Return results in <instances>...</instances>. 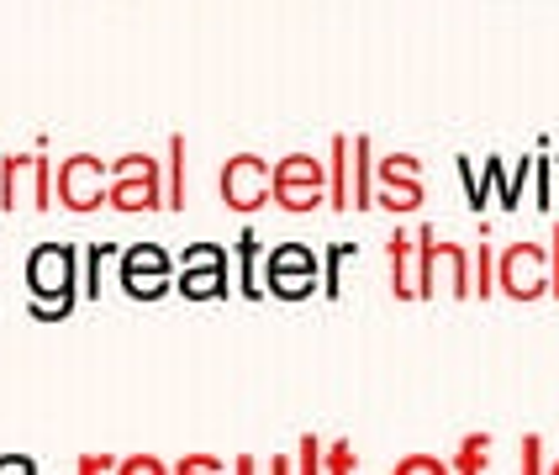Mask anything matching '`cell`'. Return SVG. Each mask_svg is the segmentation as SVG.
<instances>
[{
	"label": "cell",
	"instance_id": "obj_1",
	"mask_svg": "<svg viewBox=\"0 0 559 475\" xmlns=\"http://www.w3.org/2000/svg\"><path fill=\"white\" fill-rule=\"evenodd\" d=\"M27 312L32 322H63L85 296H80V249L74 244H37L27 253Z\"/></svg>",
	"mask_w": 559,
	"mask_h": 475
},
{
	"label": "cell",
	"instance_id": "obj_2",
	"mask_svg": "<svg viewBox=\"0 0 559 475\" xmlns=\"http://www.w3.org/2000/svg\"><path fill=\"white\" fill-rule=\"evenodd\" d=\"M0 212H53V158H48V138L37 132V143L22 154L0 158Z\"/></svg>",
	"mask_w": 559,
	"mask_h": 475
},
{
	"label": "cell",
	"instance_id": "obj_3",
	"mask_svg": "<svg viewBox=\"0 0 559 475\" xmlns=\"http://www.w3.org/2000/svg\"><path fill=\"white\" fill-rule=\"evenodd\" d=\"M175 290L190 307H222L233 296V253L222 244H186L175 253Z\"/></svg>",
	"mask_w": 559,
	"mask_h": 475
},
{
	"label": "cell",
	"instance_id": "obj_4",
	"mask_svg": "<svg viewBox=\"0 0 559 475\" xmlns=\"http://www.w3.org/2000/svg\"><path fill=\"white\" fill-rule=\"evenodd\" d=\"M328 195H333L338 212H370L374 206V149H370V138H333Z\"/></svg>",
	"mask_w": 559,
	"mask_h": 475
},
{
	"label": "cell",
	"instance_id": "obj_5",
	"mask_svg": "<svg viewBox=\"0 0 559 475\" xmlns=\"http://www.w3.org/2000/svg\"><path fill=\"white\" fill-rule=\"evenodd\" d=\"M111 212L138 217V212H164V164L158 154H122L111 158V195H106Z\"/></svg>",
	"mask_w": 559,
	"mask_h": 475
},
{
	"label": "cell",
	"instance_id": "obj_6",
	"mask_svg": "<svg viewBox=\"0 0 559 475\" xmlns=\"http://www.w3.org/2000/svg\"><path fill=\"white\" fill-rule=\"evenodd\" d=\"M111 195V164L100 154H69L53 164V201L74 217H91Z\"/></svg>",
	"mask_w": 559,
	"mask_h": 475
},
{
	"label": "cell",
	"instance_id": "obj_7",
	"mask_svg": "<svg viewBox=\"0 0 559 475\" xmlns=\"http://www.w3.org/2000/svg\"><path fill=\"white\" fill-rule=\"evenodd\" d=\"M270 201L280 212H317L328 201V164L317 154H285L270 169Z\"/></svg>",
	"mask_w": 559,
	"mask_h": 475
},
{
	"label": "cell",
	"instance_id": "obj_8",
	"mask_svg": "<svg viewBox=\"0 0 559 475\" xmlns=\"http://www.w3.org/2000/svg\"><path fill=\"white\" fill-rule=\"evenodd\" d=\"M175 253L164 249V244H127L122 259H117V281H122V296L132 301H164L169 290H175Z\"/></svg>",
	"mask_w": 559,
	"mask_h": 475
},
{
	"label": "cell",
	"instance_id": "obj_9",
	"mask_svg": "<svg viewBox=\"0 0 559 475\" xmlns=\"http://www.w3.org/2000/svg\"><path fill=\"white\" fill-rule=\"evenodd\" d=\"M270 158L264 154H233L222 158L217 169V195L222 206L233 212V217H253V212H264L270 206Z\"/></svg>",
	"mask_w": 559,
	"mask_h": 475
},
{
	"label": "cell",
	"instance_id": "obj_10",
	"mask_svg": "<svg viewBox=\"0 0 559 475\" xmlns=\"http://www.w3.org/2000/svg\"><path fill=\"white\" fill-rule=\"evenodd\" d=\"M259 275H264V296H275V301H307L311 290H317L322 264H317V253L307 244H275V249L264 253Z\"/></svg>",
	"mask_w": 559,
	"mask_h": 475
},
{
	"label": "cell",
	"instance_id": "obj_11",
	"mask_svg": "<svg viewBox=\"0 0 559 475\" xmlns=\"http://www.w3.org/2000/svg\"><path fill=\"white\" fill-rule=\"evenodd\" d=\"M497 275L512 301H538L549 290V253H544V244H512L501 253Z\"/></svg>",
	"mask_w": 559,
	"mask_h": 475
},
{
	"label": "cell",
	"instance_id": "obj_12",
	"mask_svg": "<svg viewBox=\"0 0 559 475\" xmlns=\"http://www.w3.org/2000/svg\"><path fill=\"white\" fill-rule=\"evenodd\" d=\"M374 201L391 212H417L423 206V164L412 154H391L374 164Z\"/></svg>",
	"mask_w": 559,
	"mask_h": 475
},
{
	"label": "cell",
	"instance_id": "obj_13",
	"mask_svg": "<svg viewBox=\"0 0 559 475\" xmlns=\"http://www.w3.org/2000/svg\"><path fill=\"white\" fill-rule=\"evenodd\" d=\"M190 206V138L175 132L164 138V212H186Z\"/></svg>",
	"mask_w": 559,
	"mask_h": 475
},
{
	"label": "cell",
	"instance_id": "obj_14",
	"mask_svg": "<svg viewBox=\"0 0 559 475\" xmlns=\"http://www.w3.org/2000/svg\"><path fill=\"white\" fill-rule=\"evenodd\" d=\"M233 259H238V296L243 301H259L264 296V281H259V264H264V249H259V233L253 227H243L238 233V244H233Z\"/></svg>",
	"mask_w": 559,
	"mask_h": 475
},
{
	"label": "cell",
	"instance_id": "obj_15",
	"mask_svg": "<svg viewBox=\"0 0 559 475\" xmlns=\"http://www.w3.org/2000/svg\"><path fill=\"white\" fill-rule=\"evenodd\" d=\"M385 253H391V290H396L402 301H417V238H412V233H396Z\"/></svg>",
	"mask_w": 559,
	"mask_h": 475
},
{
	"label": "cell",
	"instance_id": "obj_16",
	"mask_svg": "<svg viewBox=\"0 0 559 475\" xmlns=\"http://www.w3.org/2000/svg\"><path fill=\"white\" fill-rule=\"evenodd\" d=\"M111 259H122L117 244H91V249L80 253V275H85V281H80V296H85L91 307L106 296V264H111Z\"/></svg>",
	"mask_w": 559,
	"mask_h": 475
},
{
	"label": "cell",
	"instance_id": "obj_17",
	"mask_svg": "<svg viewBox=\"0 0 559 475\" xmlns=\"http://www.w3.org/2000/svg\"><path fill=\"white\" fill-rule=\"evenodd\" d=\"M486 465H491V439H486V434H469V439L460 443V454L449 460L454 475H486Z\"/></svg>",
	"mask_w": 559,
	"mask_h": 475
},
{
	"label": "cell",
	"instance_id": "obj_18",
	"mask_svg": "<svg viewBox=\"0 0 559 475\" xmlns=\"http://www.w3.org/2000/svg\"><path fill=\"white\" fill-rule=\"evenodd\" d=\"M343 259H354V244H333V249H322V290H328V301H338L343 290Z\"/></svg>",
	"mask_w": 559,
	"mask_h": 475
},
{
	"label": "cell",
	"instance_id": "obj_19",
	"mask_svg": "<svg viewBox=\"0 0 559 475\" xmlns=\"http://www.w3.org/2000/svg\"><path fill=\"white\" fill-rule=\"evenodd\" d=\"M233 475H296V460H290V454H270V460L238 454V460H233Z\"/></svg>",
	"mask_w": 559,
	"mask_h": 475
},
{
	"label": "cell",
	"instance_id": "obj_20",
	"mask_svg": "<svg viewBox=\"0 0 559 475\" xmlns=\"http://www.w3.org/2000/svg\"><path fill=\"white\" fill-rule=\"evenodd\" d=\"M354 471H359V454H354L348 439H333L322 449V475H354Z\"/></svg>",
	"mask_w": 559,
	"mask_h": 475
},
{
	"label": "cell",
	"instance_id": "obj_21",
	"mask_svg": "<svg viewBox=\"0 0 559 475\" xmlns=\"http://www.w3.org/2000/svg\"><path fill=\"white\" fill-rule=\"evenodd\" d=\"M175 475H233V460H217V454H180V460H175Z\"/></svg>",
	"mask_w": 559,
	"mask_h": 475
},
{
	"label": "cell",
	"instance_id": "obj_22",
	"mask_svg": "<svg viewBox=\"0 0 559 475\" xmlns=\"http://www.w3.org/2000/svg\"><path fill=\"white\" fill-rule=\"evenodd\" d=\"M111 475H175V465H164L158 454H148V449H143V454H122Z\"/></svg>",
	"mask_w": 559,
	"mask_h": 475
},
{
	"label": "cell",
	"instance_id": "obj_23",
	"mask_svg": "<svg viewBox=\"0 0 559 475\" xmlns=\"http://www.w3.org/2000/svg\"><path fill=\"white\" fill-rule=\"evenodd\" d=\"M391 475H454V471H449V460H438V454H406V460H396Z\"/></svg>",
	"mask_w": 559,
	"mask_h": 475
},
{
	"label": "cell",
	"instance_id": "obj_24",
	"mask_svg": "<svg viewBox=\"0 0 559 475\" xmlns=\"http://www.w3.org/2000/svg\"><path fill=\"white\" fill-rule=\"evenodd\" d=\"M322 449H328V443L311 439V434L296 443V475H322Z\"/></svg>",
	"mask_w": 559,
	"mask_h": 475
},
{
	"label": "cell",
	"instance_id": "obj_25",
	"mask_svg": "<svg viewBox=\"0 0 559 475\" xmlns=\"http://www.w3.org/2000/svg\"><path fill=\"white\" fill-rule=\"evenodd\" d=\"M491 275H497V259L480 244V249H475V296H491Z\"/></svg>",
	"mask_w": 559,
	"mask_h": 475
},
{
	"label": "cell",
	"instance_id": "obj_26",
	"mask_svg": "<svg viewBox=\"0 0 559 475\" xmlns=\"http://www.w3.org/2000/svg\"><path fill=\"white\" fill-rule=\"evenodd\" d=\"M111 471H117V454H100V449L74 460V475H111Z\"/></svg>",
	"mask_w": 559,
	"mask_h": 475
},
{
	"label": "cell",
	"instance_id": "obj_27",
	"mask_svg": "<svg viewBox=\"0 0 559 475\" xmlns=\"http://www.w3.org/2000/svg\"><path fill=\"white\" fill-rule=\"evenodd\" d=\"M523 475H544V439L538 434L523 439Z\"/></svg>",
	"mask_w": 559,
	"mask_h": 475
},
{
	"label": "cell",
	"instance_id": "obj_28",
	"mask_svg": "<svg viewBox=\"0 0 559 475\" xmlns=\"http://www.w3.org/2000/svg\"><path fill=\"white\" fill-rule=\"evenodd\" d=\"M0 475H37L32 454H0Z\"/></svg>",
	"mask_w": 559,
	"mask_h": 475
},
{
	"label": "cell",
	"instance_id": "obj_29",
	"mask_svg": "<svg viewBox=\"0 0 559 475\" xmlns=\"http://www.w3.org/2000/svg\"><path fill=\"white\" fill-rule=\"evenodd\" d=\"M549 475H559V460H555V465H549Z\"/></svg>",
	"mask_w": 559,
	"mask_h": 475
}]
</instances>
